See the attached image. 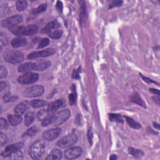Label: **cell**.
Here are the masks:
<instances>
[{"label": "cell", "instance_id": "cell-11", "mask_svg": "<svg viewBox=\"0 0 160 160\" xmlns=\"http://www.w3.org/2000/svg\"><path fill=\"white\" fill-rule=\"evenodd\" d=\"M61 132L60 128L51 129L45 131L43 133V137L45 140L47 141H53L56 139Z\"/></svg>", "mask_w": 160, "mask_h": 160}, {"label": "cell", "instance_id": "cell-33", "mask_svg": "<svg viewBox=\"0 0 160 160\" xmlns=\"http://www.w3.org/2000/svg\"><path fill=\"white\" fill-rule=\"evenodd\" d=\"M10 158L12 159H22L23 154L20 151H16V152L12 153L10 156Z\"/></svg>", "mask_w": 160, "mask_h": 160}, {"label": "cell", "instance_id": "cell-15", "mask_svg": "<svg viewBox=\"0 0 160 160\" xmlns=\"http://www.w3.org/2000/svg\"><path fill=\"white\" fill-rule=\"evenodd\" d=\"M34 64L35 71H43L49 68L51 65V62L48 60H41L34 63Z\"/></svg>", "mask_w": 160, "mask_h": 160}, {"label": "cell", "instance_id": "cell-26", "mask_svg": "<svg viewBox=\"0 0 160 160\" xmlns=\"http://www.w3.org/2000/svg\"><path fill=\"white\" fill-rule=\"evenodd\" d=\"M71 89H72L73 93L69 95V103L70 105L73 106L76 104V103H77V91H76V87L74 85H73Z\"/></svg>", "mask_w": 160, "mask_h": 160}, {"label": "cell", "instance_id": "cell-5", "mask_svg": "<svg viewBox=\"0 0 160 160\" xmlns=\"http://www.w3.org/2000/svg\"><path fill=\"white\" fill-rule=\"evenodd\" d=\"M44 93V87L41 85H34L25 89L23 92L24 97L35 98L41 96Z\"/></svg>", "mask_w": 160, "mask_h": 160}, {"label": "cell", "instance_id": "cell-35", "mask_svg": "<svg viewBox=\"0 0 160 160\" xmlns=\"http://www.w3.org/2000/svg\"><path fill=\"white\" fill-rule=\"evenodd\" d=\"M7 74H8V71L6 68L3 66H1V67H0V78L2 79L6 78Z\"/></svg>", "mask_w": 160, "mask_h": 160}, {"label": "cell", "instance_id": "cell-8", "mask_svg": "<svg viewBox=\"0 0 160 160\" xmlns=\"http://www.w3.org/2000/svg\"><path fill=\"white\" fill-rule=\"evenodd\" d=\"M23 146H24L23 142H19L17 143H15V144L11 145L6 148L5 151H3L1 155L4 158H7L8 156H10L12 153L16 152V151H20V149L23 147Z\"/></svg>", "mask_w": 160, "mask_h": 160}, {"label": "cell", "instance_id": "cell-10", "mask_svg": "<svg viewBox=\"0 0 160 160\" xmlns=\"http://www.w3.org/2000/svg\"><path fill=\"white\" fill-rule=\"evenodd\" d=\"M82 151V149L80 147L70 148L65 151L64 157L68 159H76L81 155Z\"/></svg>", "mask_w": 160, "mask_h": 160}, {"label": "cell", "instance_id": "cell-12", "mask_svg": "<svg viewBox=\"0 0 160 160\" xmlns=\"http://www.w3.org/2000/svg\"><path fill=\"white\" fill-rule=\"evenodd\" d=\"M24 60V55L20 52H14L8 56V61L12 64H18Z\"/></svg>", "mask_w": 160, "mask_h": 160}, {"label": "cell", "instance_id": "cell-34", "mask_svg": "<svg viewBox=\"0 0 160 160\" xmlns=\"http://www.w3.org/2000/svg\"><path fill=\"white\" fill-rule=\"evenodd\" d=\"M49 44V40L48 38H43L41 40L38 48H43Z\"/></svg>", "mask_w": 160, "mask_h": 160}, {"label": "cell", "instance_id": "cell-43", "mask_svg": "<svg viewBox=\"0 0 160 160\" xmlns=\"http://www.w3.org/2000/svg\"><path fill=\"white\" fill-rule=\"evenodd\" d=\"M141 76V77H142V78L143 79V80H144V81H146V82H147V83H156V84H157V85H159V84L158 83H156V81H153L152 80H150V79H149V78H146V77H143V76L141 74H140Z\"/></svg>", "mask_w": 160, "mask_h": 160}, {"label": "cell", "instance_id": "cell-45", "mask_svg": "<svg viewBox=\"0 0 160 160\" xmlns=\"http://www.w3.org/2000/svg\"><path fill=\"white\" fill-rule=\"evenodd\" d=\"M88 139H89V141L91 143V145L92 144V139H93V133H92V131L91 129H89L88 130Z\"/></svg>", "mask_w": 160, "mask_h": 160}, {"label": "cell", "instance_id": "cell-47", "mask_svg": "<svg viewBox=\"0 0 160 160\" xmlns=\"http://www.w3.org/2000/svg\"><path fill=\"white\" fill-rule=\"evenodd\" d=\"M109 159H110L111 160H114V159H117V157H116V155H111L110 157H109Z\"/></svg>", "mask_w": 160, "mask_h": 160}, {"label": "cell", "instance_id": "cell-28", "mask_svg": "<svg viewBox=\"0 0 160 160\" xmlns=\"http://www.w3.org/2000/svg\"><path fill=\"white\" fill-rule=\"evenodd\" d=\"M126 121H127V123H128V124L131 126V128H134V129H140L141 128V126L140 123L136 122L135 121H134L132 118H129V117H127L126 116Z\"/></svg>", "mask_w": 160, "mask_h": 160}, {"label": "cell", "instance_id": "cell-21", "mask_svg": "<svg viewBox=\"0 0 160 160\" xmlns=\"http://www.w3.org/2000/svg\"><path fill=\"white\" fill-rule=\"evenodd\" d=\"M35 114L34 112L30 111L25 115L24 116V124L27 126H29L34 121Z\"/></svg>", "mask_w": 160, "mask_h": 160}, {"label": "cell", "instance_id": "cell-13", "mask_svg": "<svg viewBox=\"0 0 160 160\" xmlns=\"http://www.w3.org/2000/svg\"><path fill=\"white\" fill-rule=\"evenodd\" d=\"M30 105V103H29L27 101L18 104L14 108V111L15 115L21 116L25 111L28 110Z\"/></svg>", "mask_w": 160, "mask_h": 160}, {"label": "cell", "instance_id": "cell-24", "mask_svg": "<svg viewBox=\"0 0 160 160\" xmlns=\"http://www.w3.org/2000/svg\"><path fill=\"white\" fill-rule=\"evenodd\" d=\"M52 116V115H51L48 113L47 109H41V110H40L38 112L37 117H38V119L39 121H43V120L48 118L49 117Z\"/></svg>", "mask_w": 160, "mask_h": 160}, {"label": "cell", "instance_id": "cell-48", "mask_svg": "<svg viewBox=\"0 0 160 160\" xmlns=\"http://www.w3.org/2000/svg\"><path fill=\"white\" fill-rule=\"evenodd\" d=\"M153 124H154V126H155V128H156L158 129V130L159 129V124H158V123H154Z\"/></svg>", "mask_w": 160, "mask_h": 160}, {"label": "cell", "instance_id": "cell-9", "mask_svg": "<svg viewBox=\"0 0 160 160\" xmlns=\"http://www.w3.org/2000/svg\"><path fill=\"white\" fill-rule=\"evenodd\" d=\"M55 53V49L53 48H48L45 50H43L41 52H33L28 55V59H35L38 58H43V57H47L49 56H52Z\"/></svg>", "mask_w": 160, "mask_h": 160}, {"label": "cell", "instance_id": "cell-18", "mask_svg": "<svg viewBox=\"0 0 160 160\" xmlns=\"http://www.w3.org/2000/svg\"><path fill=\"white\" fill-rule=\"evenodd\" d=\"M33 70H35L34 63H27L18 67V71L20 73H29Z\"/></svg>", "mask_w": 160, "mask_h": 160}, {"label": "cell", "instance_id": "cell-16", "mask_svg": "<svg viewBox=\"0 0 160 160\" xmlns=\"http://www.w3.org/2000/svg\"><path fill=\"white\" fill-rule=\"evenodd\" d=\"M59 27H60V24L57 21L55 20L53 21L49 22L46 24V26L41 30V32L43 33H47V34H49L50 33L52 32V30L53 29H57Z\"/></svg>", "mask_w": 160, "mask_h": 160}, {"label": "cell", "instance_id": "cell-3", "mask_svg": "<svg viewBox=\"0 0 160 160\" xmlns=\"http://www.w3.org/2000/svg\"><path fill=\"white\" fill-rule=\"evenodd\" d=\"M71 115V113L68 109H63V110L56 113L51 118V124L57 126L63 124L68 120Z\"/></svg>", "mask_w": 160, "mask_h": 160}, {"label": "cell", "instance_id": "cell-4", "mask_svg": "<svg viewBox=\"0 0 160 160\" xmlns=\"http://www.w3.org/2000/svg\"><path fill=\"white\" fill-rule=\"evenodd\" d=\"M77 140L78 137L77 134L72 133L61 138L56 143V145L61 148H67L74 145L77 143Z\"/></svg>", "mask_w": 160, "mask_h": 160}, {"label": "cell", "instance_id": "cell-17", "mask_svg": "<svg viewBox=\"0 0 160 160\" xmlns=\"http://www.w3.org/2000/svg\"><path fill=\"white\" fill-rule=\"evenodd\" d=\"M27 43V41L26 38H24L23 37H21V36L14 38L11 42V46L15 48L23 47L26 45Z\"/></svg>", "mask_w": 160, "mask_h": 160}, {"label": "cell", "instance_id": "cell-6", "mask_svg": "<svg viewBox=\"0 0 160 160\" xmlns=\"http://www.w3.org/2000/svg\"><path fill=\"white\" fill-rule=\"evenodd\" d=\"M39 79V75L35 73H27L18 78V81L21 85H27L36 82Z\"/></svg>", "mask_w": 160, "mask_h": 160}, {"label": "cell", "instance_id": "cell-1", "mask_svg": "<svg viewBox=\"0 0 160 160\" xmlns=\"http://www.w3.org/2000/svg\"><path fill=\"white\" fill-rule=\"evenodd\" d=\"M38 30V27L35 24H30L27 27H15L10 31L16 36H32L36 34Z\"/></svg>", "mask_w": 160, "mask_h": 160}, {"label": "cell", "instance_id": "cell-41", "mask_svg": "<svg viewBox=\"0 0 160 160\" xmlns=\"http://www.w3.org/2000/svg\"><path fill=\"white\" fill-rule=\"evenodd\" d=\"M7 43H8V40H7L6 36H4L3 33H2L1 34V43L2 45H6L7 44Z\"/></svg>", "mask_w": 160, "mask_h": 160}, {"label": "cell", "instance_id": "cell-40", "mask_svg": "<svg viewBox=\"0 0 160 160\" xmlns=\"http://www.w3.org/2000/svg\"><path fill=\"white\" fill-rule=\"evenodd\" d=\"M52 116L49 117L48 118H47V119H46V120H43V121H42V123H41L42 126H43V127H45V126H47L49 124H51V118H52Z\"/></svg>", "mask_w": 160, "mask_h": 160}, {"label": "cell", "instance_id": "cell-2", "mask_svg": "<svg viewBox=\"0 0 160 160\" xmlns=\"http://www.w3.org/2000/svg\"><path fill=\"white\" fill-rule=\"evenodd\" d=\"M45 149L43 141L38 140L35 142L29 149V155L34 159H38L43 156Z\"/></svg>", "mask_w": 160, "mask_h": 160}, {"label": "cell", "instance_id": "cell-31", "mask_svg": "<svg viewBox=\"0 0 160 160\" xmlns=\"http://www.w3.org/2000/svg\"><path fill=\"white\" fill-rule=\"evenodd\" d=\"M63 35V31L61 30H57L52 31L49 34V36L53 39H60Z\"/></svg>", "mask_w": 160, "mask_h": 160}, {"label": "cell", "instance_id": "cell-39", "mask_svg": "<svg viewBox=\"0 0 160 160\" xmlns=\"http://www.w3.org/2000/svg\"><path fill=\"white\" fill-rule=\"evenodd\" d=\"M8 138L3 133H1V146H3L7 142Z\"/></svg>", "mask_w": 160, "mask_h": 160}, {"label": "cell", "instance_id": "cell-20", "mask_svg": "<svg viewBox=\"0 0 160 160\" xmlns=\"http://www.w3.org/2000/svg\"><path fill=\"white\" fill-rule=\"evenodd\" d=\"M8 120L12 126H16L20 124L22 121V118L21 116L17 115H10L8 116Z\"/></svg>", "mask_w": 160, "mask_h": 160}, {"label": "cell", "instance_id": "cell-36", "mask_svg": "<svg viewBox=\"0 0 160 160\" xmlns=\"http://www.w3.org/2000/svg\"><path fill=\"white\" fill-rule=\"evenodd\" d=\"M0 128H1L2 130H6L8 128V124L5 119L2 118L0 119Z\"/></svg>", "mask_w": 160, "mask_h": 160}, {"label": "cell", "instance_id": "cell-14", "mask_svg": "<svg viewBox=\"0 0 160 160\" xmlns=\"http://www.w3.org/2000/svg\"><path fill=\"white\" fill-rule=\"evenodd\" d=\"M62 105H63V101L61 99H58L55 101V102L51 103L48 105L47 110L50 115H52L58 110L59 108L61 107Z\"/></svg>", "mask_w": 160, "mask_h": 160}, {"label": "cell", "instance_id": "cell-23", "mask_svg": "<svg viewBox=\"0 0 160 160\" xmlns=\"http://www.w3.org/2000/svg\"><path fill=\"white\" fill-rule=\"evenodd\" d=\"M46 104H47V102L42 99H34V100H32L30 102V105L35 108L43 107L46 106Z\"/></svg>", "mask_w": 160, "mask_h": 160}, {"label": "cell", "instance_id": "cell-29", "mask_svg": "<svg viewBox=\"0 0 160 160\" xmlns=\"http://www.w3.org/2000/svg\"><path fill=\"white\" fill-rule=\"evenodd\" d=\"M38 132V129L36 126H33V127L28 129L27 131L24 134L23 136H30V137L34 136Z\"/></svg>", "mask_w": 160, "mask_h": 160}, {"label": "cell", "instance_id": "cell-37", "mask_svg": "<svg viewBox=\"0 0 160 160\" xmlns=\"http://www.w3.org/2000/svg\"><path fill=\"white\" fill-rule=\"evenodd\" d=\"M123 4L122 1H114L110 5H109V8H112L116 6H120Z\"/></svg>", "mask_w": 160, "mask_h": 160}, {"label": "cell", "instance_id": "cell-30", "mask_svg": "<svg viewBox=\"0 0 160 160\" xmlns=\"http://www.w3.org/2000/svg\"><path fill=\"white\" fill-rule=\"evenodd\" d=\"M28 6V3L27 1H23V0H20L16 2V9L18 11H21L26 9Z\"/></svg>", "mask_w": 160, "mask_h": 160}, {"label": "cell", "instance_id": "cell-38", "mask_svg": "<svg viewBox=\"0 0 160 160\" xmlns=\"http://www.w3.org/2000/svg\"><path fill=\"white\" fill-rule=\"evenodd\" d=\"M81 68H80L77 70H74L73 73V78L74 79H79L80 78V71Z\"/></svg>", "mask_w": 160, "mask_h": 160}, {"label": "cell", "instance_id": "cell-42", "mask_svg": "<svg viewBox=\"0 0 160 160\" xmlns=\"http://www.w3.org/2000/svg\"><path fill=\"white\" fill-rule=\"evenodd\" d=\"M56 8L58 9V10L60 11V12H62V10H63V3L61 2H60L58 1L57 2V3H56Z\"/></svg>", "mask_w": 160, "mask_h": 160}, {"label": "cell", "instance_id": "cell-27", "mask_svg": "<svg viewBox=\"0 0 160 160\" xmlns=\"http://www.w3.org/2000/svg\"><path fill=\"white\" fill-rule=\"evenodd\" d=\"M46 8H47V4H42L40 6H39L37 8H36V9H33L31 11V13L33 14V15H36L39 13L45 11Z\"/></svg>", "mask_w": 160, "mask_h": 160}, {"label": "cell", "instance_id": "cell-19", "mask_svg": "<svg viewBox=\"0 0 160 160\" xmlns=\"http://www.w3.org/2000/svg\"><path fill=\"white\" fill-rule=\"evenodd\" d=\"M62 158V152L58 149H53L46 157V160H57Z\"/></svg>", "mask_w": 160, "mask_h": 160}, {"label": "cell", "instance_id": "cell-25", "mask_svg": "<svg viewBox=\"0 0 160 160\" xmlns=\"http://www.w3.org/2000/svg\"><path fill=\"white\" fill-rule=\"evenodd\" d=\"M131 101L134 103H135L143 108H146V104L143 102V100L141 99V98L139 96L138 93H135L134 95H133L131 98Z\"/></svg>", "mask_w": 160, "mask_h": 160}, {"label": "cell", "instance_id": "cell-46", "mask_svg": "<svg viewBox=\"0 0 160 160\" xmlns=\"http://www.w3.org/2000/svg\"><path fill=\"white\" fill-rule=\"evenodd\" d=\"M149 90H150L151 92H152V93H153L157 94L158 95H159V91L158 89H153V88H150Z\"/></svg>", "mask_w": 160, "mask_h": 160}, {"label": "cell", "instance_id": "cell-44", "mask_svg": "<svg viewBox=\"0 0 160 160\" xmlns=\"http://www.w3.org/2000/svg\"><path fill=\"white\" fill-rule=\"evenodd\" d=\"M6 87H7V84L5 82L2 81L1 83H0V89H1V92L6 89Z\"/></svg>", "mask_w": 160, "mask_h": 160}, {"label": "cell", "instance_id": "cell-22", "mask_svg": "<svg viewBox=\"0 0 160 160\" xmlns=\"http://www.w3.org/2000/svg\"><path fill=\"white\" fill-rule=\"evenodd\" d=\"M128 152L131 155L136 158H140L144 155V153L141 149L133 148L131 147L128 148Z\"/></svg>", "mask_w": 160, "mask_h": 160}, {"label": "cell", "instance_id": "cell-32", "mask_svg": "<svg viewBox=\"0 0 160 160\" xmlns=\"http://www.w3.org/2000/svg\"><path fill=\"white\" fill-rule=\"evenodd\" d=\"M109 120L112 121H116V122H118V123L123 122L122 118L120 115L111 113L109 115Z\"/></svg>", "mask_w": 160, "mask_h": 160}, {"label": "cell", "instance_id": "cell-7", "mask_svg": "<svg viewBox=\"0 0 160 160\" xmlns=\"http://www.w3.org/2000/svg\"><path fill=\"white\" fill-rule=\"evenodd\" d=\"M23 20L22 16L20 15H15L11 16V17L3 20L2 22V25L3 27L11 29L13 27L17 26V24L20 23Z\"/></svg>", "mask_w": 160, "mask_h": 160}]
</instances>
